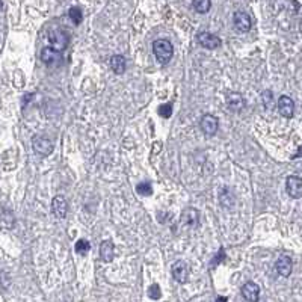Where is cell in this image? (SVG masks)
<instances>
[{
    "mask_svg": "<svg viewBox=\"0 0 302 302\" xmlns=\"http://www.w3.org/2000/svg\"><path fill=\"white\" fill-rule=\"evenodd\" d=\"M153 53L162 65H166L174 54V47L168 40H156L153 42Z\"/></svg>",
    "mask_w": 302,
    "mask_h": 302,
    "instance_id": "1",
    "label": "cell"
},
{
    "mask_svg": "<svg viewBox=\"0 0 302 302\" xmlns=\"http://www.w3.org/2000/svg\"><path fill=\"white\" fill-rule=\"evenodd\" d=\"M68 41H70V38L64 30H54L50 34V44H52L50 48L54 50L56 53H60L66 47Z\"/></svg>",
    "mask_w": 302,
    "mask_h": 302,
    "instance_id": "2",
    "label": "cell"
},
{
    "mask_svg": "<svg viewBox=\"0 0 302 302\" xmlns=\"http://www.w3.org/2000/svg\"><path fill=\"white\" fill-rule=\"evenodd\" d=\"M32 146L35 150V153H38L41 156H48L53 151V144L44 136H34Z\"/></svg>",
    "mask_w": 302,
    "mask_h": 302,
    "instance_id": "3",
    "label": "cell"
},
{
    "mask_svg": "<svg viewBox=\"0 0 302 302\" xmlns=\"http://www.w3.org/2000/svg\"><path fill=\"white\" fill-rule=\"evenodd\" d=\"M171 274L174 276V280L180 284L186 282L188 278H189V268L186 264V262H176L171 268Z\"/></svg>",
    "mask_w": 302,
    "mask_h": 302,
    "instance_id": "4",
    "label": "cell"
},
{
    "mask_svg": "<svg viewBox=\"0 0 302 302\" xmlns=\"http://www.w3.org/2000/svg\"><path fill=\"white\" fill-rule=\"evenodd\" d=\"M233 23H234V26H236V29H238L239 32H250V30H251V26H252L250 16H248L246 12H244V11H236V12H234V16H233Z\"/></svg>",
    "mask_w": 302,
    "mask_h": 302,
    "instance_id": "5",
    "label": "cell"
},
{
    "mask_svg": "<svg viewBox=\"0 0 302 302\" xmlns=\"http://www.w3.org/2000/svg\"><path fill=\"white\" fill-rule=\"evenodd\" d=\"M196 40H198V42H200L204 48H208V50H214V48H218V47L222 44V41H220L216 35L207 34V32L198 34Z\"/></svg>",
    "mask_w": 302,
    "mask_h": 302,
    "instance_id": "6",
    "label": "cell"
},
{
    "mask_svg": "<svg viewBox=\"0 0 302 302\" xmlns=\"http://www.w3.org/2000/svg\"><path fill=\"white\" fill-rule=\"evenodd\" d=\"M286 189L292 198H300L302 196V180L298 176H290L287 178Z\"/></svg>",
    "mask_w": 302,
    "mask_h": 302,
    "instance_id": "7",
    "label": "cell"
},
{
    "mask_svg": "<svg viewBox=\"0 0 302 302\" xmlns=\"http://www.w3.org/2000/svg\"><path fill=\"white\" fill-rule=\"evenodd\" d=\"M52 212H53V214H54L56 218H59V219H62V218L66 216L68 202H66L65 196L58 195V196L53 198V201H52Z\"/></svg>",
    "mask_w": 302,
    "mask_h": 302,
    "instance_id": "8",
    "label": "cell"
},
{
    "mask_svg": "<svg viewBox=\"0 0 302 302\" xmlns=\"http://www.w3.org/2000/svg\"><path fill=\"white\" fill-rule=\"evenodd\" d=\"M200 127L201 130L207 134V136H213L216 132H218V120L210 115V114H206L201 121H200Z\"/></svg>",
    "mask_w": 302,
    "mask_h": 302,
    "instance_id": "9",
    "label": "cell"
},
{
    "mask_svg": "<svg viewBox=\"0 0 302 302\" xmlns=\"http://www.w3.org/2000/svg\"><path fill=\"white\" fill-rule=\"evenodd\" d=\"M278 112L286 118H292L293 112H294V102L287 96L280 97V100H278Z\"/></svg>",
    "mask_w": 302,
    "mask_h": 302,
    "instance_id": "10",
    "label": "cell"
},
{
    "mask_svg": "<svg viewBox=\"0 0 302 302\" xmlns=\"http://www.w3.org/2000/svg\"><path fill=\"white\" fill-rule=\"evenodd\" d=\"M242 294H244V298H245L248 302H257L258 298H260V287H258L256 282L250 281V282L244 284V287H242Z\"/></svg>",
    "mask_w": 302,
    "mask_h": 302,
    "instance_id": "11",
    "label": "cell"
},
{
    "mask_svg": "<svg viewBox=\"0 0 302 302\" xmlns=\"http://www.w3.org/2000/svg\"><path fill=\"white\" fill-rule=\"evenodd\" d=\"M292 258L287 256H281L276 263H275V270L281 275V276H288L292 274Z\"/></svg>",
    "mask_w": 302,
    "mask_h": 302,
    "instance_id": "12",
    "label": "cell"
},
{
    "mask_svg": "<svg viewBox=\"0 0 302 302\" xmlns=\"http://www.w3.org/2000/svg\"><path fill=\"white\" fill-rule=\"evenodd\" d=\"M226 103H228L230 109L234 110V112L242 110V109L245 108V104H246L245 98H244L239 92H232V94L226 96Z\"/></svg>",
    "mask_w": 302,
    "mask_h": 302,
    "instance_id": "13",
    "label": "cell"
},
{
    "mask_svg": "<svg viewBox=\"0 0 302 302\" xmlns=\"http://www.w3.org/2000/svg\"><path fill=\"white\" fill-rule=\"evenodd\" d=\"M114 252H115V245L112 240H103L100 245V257L103 262L110 263L114 260Z\"/></svg>",
    "mask_w": 302,
    "mask_h": 302,
    "instance_id": "14",
    "label": "cell"
},
{
    "mask_svg": "<svg viewBox=\"0 0 302 302\" xmlns=\"http://www.w3.org/2000/svg\"><path fill=\"white\" fill-rule=\"evenodd\" d=\"M198 210L195 208H186L183 213H182V224L184 225H189V226H198Z\"/></svg>",
    "mask_w": 302,
    "mask_h": 302,
    "instance_id": "15",
    "label": "cell"
},
{
    "mask_svg": "<svg viewBox=\"0 0 302 302\" xmlns=\"http://www.w3.org/2000/svg\"><path fill=\"white\" fill-rule=\"evenodd\" d=\"M110 68L116 74H122L126 71V59L121 54H115L110 58Z\"/></svg>",
    "mask_w": 302,
    "mask_h": 302,
    "instance_id": "16",
    "label": "cell"
},
{
    "mask_svg": "<svg viewBox=\"0 0 302 302\" xmlns=\"http://www.w3.org/2000/svg\"><path fill=\"white\" fill-rule=\"evenodd\" d=\"M58 59H59V53H56V52L52 50L50 47L42 48V52H41V60H42L44 64L52 65V64H54Z\"/></svg>",
    "mask_w": 302,
    "mask_h": 302,
    "instance_id": "17",
    "label": "cell"
},
{
    "mask_svg": "<svg viewBox=\"0 0 302 302\" xmlns=\"http://www.w3.org/2000/svg\"><path fill=\"white\" fill-rule=\"evenodd\" d=\"M192 6L196 12L200 14H206L208 12L210 6H212V2L210 0H195V2H192Z\"/></svg>",
    "mask_w": 302,
    "mask_h": 302,
    "instance_id": "18",
    "label": "cell"
},
{
    "mask_svg": "<svg viewBox=\"0 0 302 302\" xmlns=\"http://www.w3.org/2000/svg\"><path fill=\"white\" fill-rule=\"evenodd\" d=\"M68 16H70V18H71V22H72L74 24H80V23H82V20H84L82 10H80V8H78V6H72V8H70Z\"/></svg>",
    "mask_w": 302,
    "mask_h": 302,
    "instance_id": "19",
    "label": "cell"
},
{
    "mask_svg": "<svg viewBox=\"0 0 302 302\" xmlns=\"http://www.w3.org/2000/svg\"><path fill=\"white\" fill-rule=\"evenodd\" d=\"M74 248H76V252H79L80 256H85V254L91 250V245H90V242L80 239V240L76 242V246H74Z\"/></svg>",
    "mask_w": 302,
    "mask_h": 302,
    "instance_id": "20",
    "label": "cell"
},
{
    "mask_svg": "<svg viewBox=\"0 0 302 302\" xmlns=\"http://www.w3.org/2000/svg\"><path fill=\"white\" fill-rule=\"evenodd\" d=\"M136 192H138L139 195H151V194H153V188H151L150 183L142 182V183H139V184L136 186Z\"/></svg>",
    "mask_w": 302,
    "mask_h": 302,
    "instance_id": "21",
    "label": "cell"
},
{
    "mask_svg": "<svg viewBox=\"0 0 302 302\" xmlns=\"http://www.w3.org/2000/svg\"><path fill=\"white\" fill-rule=\"evenodd\" d=\"M160 287H159V284H153L150 288H148V296L151 298V299H154V300H158L159 298H160Z\"/></svg>",
    "mask_w": 302,
    "mask_h": 302,
    "instance_id": "22",
    "label": "cell"
},
{
    "mask_svg": "<svg viewBox=\"0 0 302 302\" xmlns=\"http://www.w3.org/2000/svg\"><path fill=\"white\" fill-rule=\"evenodd\" d=\"M171 114H172V106H171L170 103L162 104V106L159 108V115H160V116H164V118H170Z\"/></svg>",
    "mask_w": 302,
    "mask_h": 302,
    "instance_id": "23",
    "label": "cell"
},
{
    "mask_svg": "<svg viewBox=\"0 0 302 302\" xmlns=\"http://www.w3.org/2000/svg\"><path fill=\"white\" fill-rule=\"evenodd\" d=\"M263 102H264V106H266V108L270 106V103H272V92H270V91H264V92H263Z\"/></svg>",
    "mask_w": 302,
    "mask_h": 302,
    "instance_id": "24",
    "label": "cell"
},
{
    "mask_svg": "<svg viewBox=\"0 0 302 302\" xmlns=\"http://www.w3.org/2000/svg\"><path fill=\"white\" fill-rule=\"evenodd\" d=\"M216 302H226V298L220 296V298H218V299H216Z\"/></svg>",
    "mask_w": 302,
    "mask_h": 302,
    "instance_id": "25",
    "label": "cell"
},
{
    "mask_svg": "<svg viewBox=\"0 0 302 302\" xmlns=\"http://www.w3.org/2000/svg\"><path fill=\"white\" fill-rule=\"evenodd\" d=\"M2 6H4V4H2V2H0V10H2Z\"/></svg>",
    "mask_w": 302,
    "mask_h": 302,
    "instance_id": "26",
    "label": "cell"
}]
</instances>
